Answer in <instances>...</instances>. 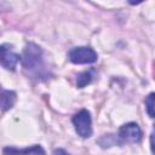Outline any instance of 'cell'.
Listing matches in <instances>:
<instances>
[{
  "instance_id": "1",
  "label": "cell",
  "mask_w": 155,
  "mask_h": 155,
  "mask_svg": "<svg viewBox=\"0 0 155 155\" xmlns=\"http://www.w3.org/2000/svg\"><path fill=\"white\" fill-rule=\"evenodd\" d=\"M21 62L24 73L29 78L41 81V80H46L50 76V68L47 67L46 61L44 58V51L36 44L34 42L27 44Z\"/></svg>"
},
{
  "instance_id": "2",
  "label": "cell",
  "mask_w": 155,
  "mask_h": 155,
  "mask_svg": "<svg viewBox=\"0 0 155 155\" xmlns=\"http://www.w3.org/2000/svg\"><path fill=\"white\" fill-rule=\"evenodd\" d=\"M71 122L75 127L76 133L82 137V138H88L92 134V119H91V114L88 110L82 109L80 111H78L73 119Z\"/></svg>"
},
{
  "instance_id": "3",
  "label": "cell",
  "mask_w": 155,
  "mask_h": 155,
  "mask_svg": "<svg viewBox=\"0 0 155 155\" xmlns=\"http://www.w3.org/2000/svg\"><path fill=\"white\" fill-rule=\"evenodd\" d=\"M69 61L74 64H90L97 61V52L88 46L74 47L68 53Z\"/></svg>"
},
{
  "instance_id": "4",
  "label": "cell",
  "mask_w": 155,
  "mask_h": 155,
  "mask_svg": "<svg viewBox=\"0 0 155 155\" xmlns=\"http://www.w3.org/2000/svg\"><path fill=\"white\" fill-rule=\"evenodd\" d=\"M117 137L121 143H138L142 139V130L136 122H127L119 128Z\"/></svg>"
},
{
  "instance_id": "5",
  "label": "cell",
  "mask_w": 155,
  "mask_h": 155,
  "mask_svg": "<svg viewBox=\"0 0 155 155\" xmlns=\"http://www.w3.org/2000/svg\"><path fill=\"white\" fill-rule=\"evenodd\" d=\"M0 52H1V65L7 69V70H15L18 62L22 59V57L12 51V46L7 45V44H2L0 46Z\"/></svg>"
},
{
  "instance_id": "6",
  "label": "cell",
  "mask_w": 155,
  "mask_h": 155,
  "mask_svg": "<svg viewBox=\"0 0 155 155\" xmlns=\"http://www.w3.org/2000/svg\"><path fill=\"white\" fill-rule=\"evenodd\" d=\"M4 155H46L45 150L40 145H33L29 148H15L6 147L2 149Z\"/></svg>"
},
{
  "instance_id": "7",
  "label": "cell",
  "mask_w": 155,
  "mask_h": 155,
  "mask_svg": "<svg viewBox=\"0 0 155 155\" xmlns=\"http://www.w3.org/2000/svg\"><path fill=\"white\" fill-rule=\"evenodd\" d=\"M16 102V92L10 90H2L1 91V110L6 111L13 107Z\"/></svg>"
},
{
  "instance_id": "8",
  "label": "cell",
  "mask_w": 155,
  "mask_h": 155,
  "mask_svg": "<svg viewBox=\"0 0 155 155\" xmlns=\"http://www.w3.org/2000/svg\"><path fill=\"white\" fill-rule=\"evenodd\" d=\"M93 74H94V69H90V70H87V71L80 73V74L76 76V85H78V87L82 88V87H85L86 85H88V84L92 81Z\"/></svg>"
},
{
  "instance_id": "9",
  "label": "cell",
  "mask_w": 155,
  "mask_h": 155,
  "mask_svg": "<svg viewBox=\"0 0 155 155\" xmlns=\"http://www.w3.org/2000/svg\"><path fill=\"white\" fill-rule=\"evenodd\" d=\"M145 110L150 117L155 119V92H151L145 97Z\"/></svg>"
},
{
  "instance_id": "10",
  "label": "cell",
  "mask_w": 155,
  "mask_h": 155,
  "mask_svg": "<svg viewBox=\"0 0 155 155\" xmlns=\"http://www.w3.org/2000/svg\"><path fill=\"white\" fill-rule=\"evenodd\" d=\"M150 149H151V153L155 155V125L150 133Z\"/></svg>"
},
{
  "instance_id": "11",
  "label": "cell",
  "mask_w": 155,
  "mask_h": 155,
  "mask_svg": "<svg viewBox=\"0 0 155 155\" xmlns=\"http://www.w3.org/2000/svg\"><path fill=\"white\" fill-rule=\"evenodd\" d=\"M52 155H69L64 149H62V148H58V149H54L53 150V153H52Z\"/></svg>"
}]
</instances>
